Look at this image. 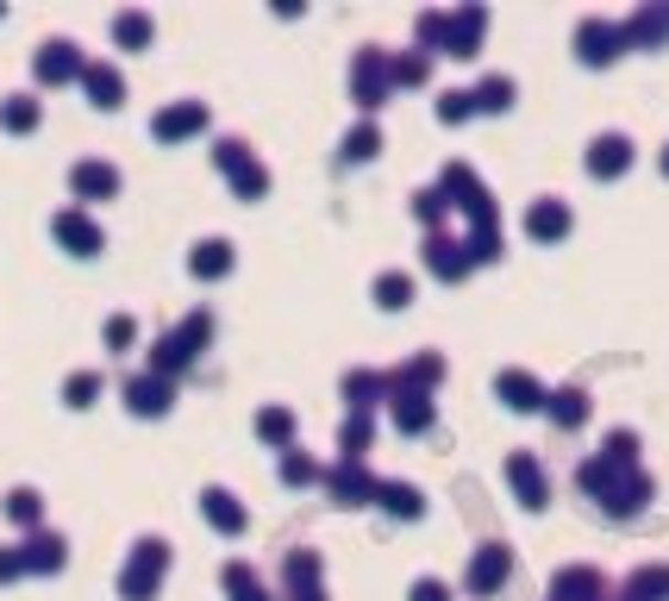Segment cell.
Segmentation results:
<instances>
[{"instance_id": "1", "label": "cell", "mask_w": 669, "mask_h": 601, "mask_svg": "<svg viewBox=\"0 0 669 601\" xmlns=\"http://www.w3.org/2000/svg\"><path fill=\"white\" fill-rule=\"evenodd\" d=\"M39 76L44 82H69V76H82V51L76 44H63V39H51L39 51Z\"/></svg>"}, {"instance_id": "2", "label": "cell", "mask_w": 669, "mask_h": 601, "mask_svg": "<svg viewBox=\"0 0 669 601\" xmlns=\"http://www.w3.org/2000/svg\"><path fill=\"white\" fill-rule=\"evenodd\" d=\"M57 238L69 245V251H82V257L100 251V226L88 214H76V207H69V214H57Z\"/></svg>"}, {"instance_id": "3", "label": "cell", "mask_w": 669, "mask_h": 601, "mask_svg": "<svg viewBox=\"0 0 669 601\" xmlns=\"http://www.w3.org/2000/svg\"><path fill=\"white\" fill-rule=\"evenodd\" d=\"M201 100H182V107H163V114H157V138H182V132H194V126H201Z\"/></svg>"}, {"instance_id": "4", "label": "cell", "mask_w": 669, "mask_h": 601, "mask_svg": "<svg viewBox=\"0 0 669 601\" xmlns=\"http://www.w3.org/2000/svg\"><path fill=\"white\" fill-rule=\"evenodd\" d=\"M76 194H114L119 189V175H114V163H76Z\"/></svg>"}, {"instance_id": "5", "label": "cell", "mask_w": 669, "mask_h": 601, "mask_svg": "<svg viewBox=\"0 0 669 601\" xmlns=\"http://www.w3.org/2000/svg\"><path fill=\"white\" fill-rule=\"evenodd\" d=\"M126 401H132L138 414H163L170 408V388L163 383H126Z\"/></svg>"}, {"instance_id": "6", "label": "cell", "mask_w": 669, "mask_h": 601, "mask_svg": "<svg viewBox=\"0 0 669 601\" xmlns=\"http://www.w3.org/2000/svg\"><path fill=\"white\" fill-rule=\"evenodd\" d=\"M82 82L95 88V100H100V107H114V100H119V76L107 69V63H82Z\"/></svg>"}, {"instance_id": "7", "label": "cell", "mask_w": 669, "mask_h": 601, "mask_svg": "<svg viewBox=\"0 0 669 601\" xmlns=\"http://www.w3.org/2000/svg\"><path fill=\"white\" fill-rule=\"evenodd\" d=\"M25 564H39V570H57V564H63V539H51V533H39V539L25 545Z\"/></svg>"}, {"instance_id": "8", "label": "cell", "mask_w": 669, "mask_h": 601, "mask_svg": "<svg viewBox=\"0 0 669 601\" xmlns=\"http://www.w3.org/2000/svg\"><path fill=\"white\" fill-rule=\"evenodd\" d=\"M0 119L13 126V132H25V126H39V100H25V95H13L7 107H0Z\"/></svg>"}, {"instance_id": "9", "label": "cell", "mask_w": 669, "mask_h": 601, "mask_svg": "<svg viewBox=\"0 0 669 601\" xmlns=\"http://www.w3.org/2000/svg\"><path fill=\"white\" fill-rule=\"evenodd\" d=\"M226 264H231V251H226V245H219V238H207V245L194 251V270H201V276H219V270H226Z\"/></svg>"}, {"instance_id": "10", "label": "cell", "mask_w": 669, "mask_h": 601, "mask_svg": "<svg viewBox=\"0 0 669 601\" xmlns=\"http://www.w3.org/2000/svg\"><path fill=\"white\" fill-rule=\"evenodd\" d=\"M207 514H213V520H219V526H231V533L245 526V514L231 507V495H226V489H207Z\"/></svg>"}, {"instance_id": "11", "label": "cell", "mask_w": 669, "mask_h": 601, "mask_svg": "<svg viewBox=\"0 0 669 601\" xmlns=\"http://www.w3.org/2000/svg\"><path fill=\"white\" fill-rule=\"evenodd\" d=\"M7 514H13V520H39V495H32V489H13V495H7Z\"/></svg>"}, {"instance_id": "12", "label": "cell", "mask_w": 669, "mask_h": 601, "mask_svg": "<svg viewBox=\"0 0 669 601\" xmlns=\"http://www.w3.org/2000/svg\"><path fill=\"white\" fill-rule=\"evenodd\" d=\"M95 388H100V376H88V369H82V376H69V388H63V395H69L76 408H88V401H95Z\"/></svg>"}, {"instance_id": "13", "label": "cell", "mask_w": 669, "mask_h": 601, "mask_svg": "<svg viewBox=\"0 0 669 601\" xmlns=\"http://www.w3.org/2000/svg\"><path fill=\"white\" fill-rule=\"evenodd\" d=\"M114 32H119L126 44H138L144 32H151V20H144V13H119V20H114Z\"/></svg>"}, {"instance_id": "14", "label": "cell", "mask_w": 669, "mask_h": 601, "mask_svg": "<svg viewBox=\"0 0 669 601\" xmlns=\"http://www.w3.org/2000/svg\"><path fill=\"white\" fill-rule=\"evenodd\" d=\"M107 345H132V320H114V326H107Z\"/></svg>"}]
</instances>
